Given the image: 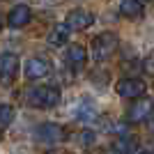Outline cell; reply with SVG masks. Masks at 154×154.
<instances>
[{"label": "cell", "instance_id": "44dd1931", "mask_svg": "<svg viewBox=\"0 0 154 154\" xmlns=\"http://www.w3.org/2000/svg\"><path fill=\"white\" fill-rule=\"evenodd\" d=\"M152 154H154V152H152Z\"/></svg>", "mask_w": 154, "mask_h": 154}, {"label": "cell", "instance_id": "7c38bea8", "mask_svg": "<svg viewBox=\"0 0 154 154\" xmlns=\"http://www.w3.org/2000/svg\"><path fill=\"white\" fill-rule=\"evenodd\" d=\"M69 35H71V28L67 26V23H58V26H53V30L48 32V42H51L53 46H62V44H67Z\"/></svg>", "mask_w": 154, "mask_h": 154}, {"label": "cell", "instance_id": "7a4b0ae2", "mask_svg": "<svg viewBox=\"0 0 154 154\" xmlns=\"http://www.w3.org/2000/svg\"><path fill=\"white\" fill-rule=\"evenodd\" d=\"M117 46H120V37L115 32H101L92 39V58L97 62H103L117 51Z\"/></svg>", "mask_w": 154, "mask_h": 154}, {"label": "cell", "instance_id": "52a82bcc", "mask_svg": "<svg viewBox=\"0 0 154 154\" xmlns=\"http://www.w3.org/2000/svg\"><path fill=\"white\" fill-rule=\"evenodd\" d=\"M64 23L74 32H81V30H85V28H90L92 23H94V16H92V12H88V9H71V12L67 14V21H64Z\"/></svg>", "mask_w": 154, "mask_h": 154}, {"label": "cell", "instance_id": "5b68a950", "mask_svg": "<svg viewBox=\"0 0 154 154\" xmlns=\"http://www.w3.org/2000/svg\"><path fill=\"white\" fill-rule=\"evenodd\" d=\"M115 90L122 99H138V97L145 94L147 85H145L143 78H122V81L115 85Z\"/></svg>", "mask_w": 154, "mask_h": 154}, {"label": "cell", "instance_id": "2e32d148", "mask_svg": "<svg viewBox=\"0 0 154 154\" xmlns=\"http://www.w3.org/2000/svg\"><path fill=\"white\" fill-rule=\"evenodd\" d=\"M76 140H78V145L88 147V145L94 143V134H92L90 129H83V131H78V134H76Z\"/></svg>", "mask_w": 154, "mask_h": 154}, {"label": "cell", "instance_id": "30bf717a", "mask_svg": "<svg viewBox=\"0 0 154 154\" xmlns=\"http://www.w3.org/2000/svg\"><path fill=\"white\" fill-rule=\"evenodd\" d=\"M120 14L124 19H140L145 14V7H143V0H122L120 2Z\"/></svg>", "mask_w": 154, "mask_h": 154}, {"label": "cell", "instance_id": "8992f818", "mask_svg": "<svg viewBox=\"0 0 154 154\" xmlns=\"http://www.w3.org/2000/svg\"><path fill=\"white\" fill-rule=\"evenodd\" d=\"M16 71H19V58L14 53H2L0 55V83L9 85L16 78Z\"/></svg>", "mask_w": 154, "mask_h": 154}, {"label": "cell", "instance_id": "5bb4252c", "mask_svg": "<svg viewBox=\"0 0 154 154\" xmlns=\"http://www.w3.org/2000/svg\"><path fill=\"white\" fill-rule=\"evenodd\" d=\"M76 117L81 120V122H85V124H88V122H92V120L97 117V108L92 106L90 101H88V103H83V106H78V110H76Z\"/></svg>", "mask_w": 154, "mask_h": 154}, {"label": "cell", "instance_id": "277c9868", "mask_svg": "<svg viewBox=\"0 0 154 154\" xmlns=\"http://www.w3.org/2000/svg\"><path fill=\"white\" fill-rule=\"evenodd\" d=\"M64 138H67V131L55 122H44L37 127V140L44 145H58Z\"/></svg>", "mask_w": 154, "mask_h": 154}, {"label": "cell", "instance_id": "d6986e66", "mask_svg": "<svg viewBox=\"0 0 154 154\" xmlns=\"http://www.w3.org/2000/svg\"><path fill=\"white\" fill-rule=\"evenodd\" d=\"M152 134H154V120H152Z\"/></svg>", "mask_w": 154, "mask_h": 154}, {"label": "cell", "instance_id": "3957f363", "mask_svg": "<svg viewBox=\"0 0 154 154\" xmlns=\"http://www.w3.org/2000/svg\"><path fill=\"white\" fill-rule=\"evenodd\" d=\"M154 113V101L147 99V97H138L131 106H129V113H127V120L131 124H140L145 120H149Z\"/></svg>", "mask_w": 154, "mask_h": 154}, {"label": "cell", "instance_id": "9a60e30c", "mask_svg": "<svg viewBox=\"0 0 154 154\" xmlns=\"http://www.w3.org/2000/svg\"><path fill=\"white\" fill-rule=\"evenodd\" d=\"M113 149H115L117 154H131L136 149V138H117Z\"/></svg>", "mask_w": 154, "mask_h": 154}, {"label": "cell", "instance_id": "ffe728a7", "mask_svg": "<svg viewBox=\"0 0 154 154\" xmlns=\"http://www.w3.org/2000/svg\"><path fill=\"white\" fill-rule=\"evenodd\" d=\"M136 154H147V152H136Z\"/></svg>", "mask_w": 154, "mask_h": 154}, {"label": "cell", "instance_id": "e0dca14e", "mask_svg": "<svg viewBox=\"0 0 154 154\" xmlns=\"http://www.w3.org/2000/svg\"><path fill=\"white\" fill-rule=\"evenodd\" d=\"M143 67H145V71H147V74H154V51L149 53L147 58H145V62H143Z\"/></svg>", "mask_w": 154, "mask_h": 154}, {"label": "cell", "instance_id": "4fadbf2b", "mask_svg": "<svg viewBox=\"0 0 154 154\" xmlns=\"http://www.w3.org/2000/svg\"><path fill=\"white\" fill-rule=\"evenodd\" d=\"M14 115H16L14 106H9V103H0V131H5V129L14 122Z\"/></svg>", "mask_w": 154, "mask_h": 154}, {"label": "cell", "instance_id": "8fae6325", "mask_svg": "<svg viewBox=\"0 0 154 154\" xmlns=\"http://www.w3.org/2000/svg\"><path fill=\"white\" fill-rule=\"evenodd\" d=\"M85 60H88V51H85L81 44L67 46V62L69 64H74L76 69H81V67L85 64Z\"/></svg>", "mask_w": 154, "mask_h": 154}, {"label": "cell", "instance_id": "ac0fdd59", "mask_svg": "<svg viewBox=\"0 0 154 154\" xmlns=\"http://www.w3.org/2000/svg\"><path fill=\"white\" fill-rule=\"evenodd\" d=\"M0 30H2V16H0Z\"/></svg>", "mask_w": 154, "mask_h": 154}, {"label": "cell", "instance_id": "9c48e42d", "mask_svg": "<svg viewBox=\"0 0 154 154\" xmlns=\"http://www.w3.org/2000/svg\"><path fill=\"white\" fill-rule=\"evenodd\" d=\"M32 19V9L28 5H16L12 7V12H9V16H7V26L9 28H23L28 26Z\"/></svg>", "mask_w": 154, "mask_h": 154}, {"label": "cell", "instance_id": "6da1fadb", "mask_svg": "<svg viewBox=\"0 0 154 154\" xmlns=\"http://www.w3.org/2000/svg\"><path fill=\"white\" fill-rule=\"evenodd\" d=\"M26 99H28V106H32V108H55L62 99V94L53 85H37V88L28 90Z\"/></svg>", "mask_w": 154, "mask_h": 154}, {"label": "cell", "instance_id": "ba28073f", "mask_svg": "<svg viewBox=\"0 0 154 154\" xmlns=\"http://www.w3.org/2000/svg\"><path fill=\"white\" fill-rule=\"evenodd\" d=\"M26 76L30 78V81H37V78H44L51 74V62L44 58H30L26 62Z\"/></svg>", "mask_w": 154, "mask_h": 154}]
</instances>
